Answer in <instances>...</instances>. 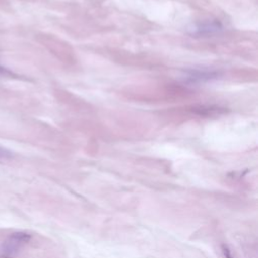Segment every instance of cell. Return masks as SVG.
Returning <instances> with one entry per match:
<instances>
[{
	"instance_id": "cell-1",
	"label": "cell",
	"mask_w": 258,
	"mask_h": 258,
	"mask_svg": "<svg viewBox=\"0 0 258 258\" xmlns=\"http://www.w3.org/2000/svg\"><path fill=\"white\" fill-rule=\"evenodd\" d=\"M10 155H11V152H10L8 149H6V148L0 146V159L7 158V157H9Z\"/></svg>"
},
{
	"instance_id": "cell-2",
	"label": "cell",
	"mask_w": 258,
	"mask_h": 258,
	"mask_svg": "<svg viewBox=\"0 0 258 258\" xmlns=\"http://www.w3.org/2000/svg\"><path fill=\"white\" fill-rule=\"evenodd\" d=\"M8 74V71L7 70H5V69H3L2 67H0V74Z\"/></svg>"
}]
</instances>
